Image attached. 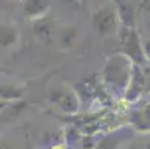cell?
Returning <instances> with one entry per match:
<instances>
[{
	"mask_svg": "<svg viewBox=\"0 0 150 149\" xmlns=\"http://www.w3.org/2000/svg\"><path fill=\"white\" fill-rule=\"evenodd\" d=\"M113 23H115V18L110 11H103L95 16V26L98 27L100 31H107L109 29H112Z\"/></svg>",
	"mask_w": 150,
	"mask_h": 149,
	"instance_id": "cell-1",
	"label": "cell"
},
{
	"mask_svg": "<svg viewBox=\"0 0 150 149\" xmlns=\"http://www.w3.org/2000/svg\"><path fill=\"white\" fill-rule=\"evenodd\" d=\"M54 149H64V148H61V146H58V148H54Z\"/></svg>",
	"mask_w": 150,
	"mask_h": 149,
	"instance_id": "cell-2",
	"label": "cell"
}]
</instances>
